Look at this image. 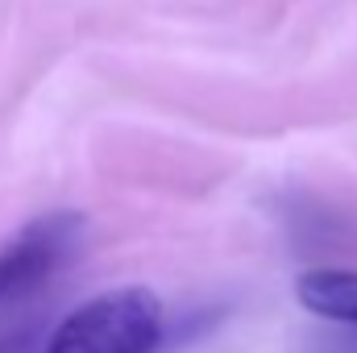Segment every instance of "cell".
Listing matches in <instances>:
<instances>
[{
  "label": "cell",
  "mask_w": 357,
  "mask_h": 353,
  "mask_svg": "<svg viewBox=\"0 0 357 353\" xmlns=\"http://www.w3.org/2000/svg\"><path fill=\"white\" fill-rule=\"evenodd\" d=\"M162 341V299L150 287H116L79 303L42 353H154Z\"/></svg>",
  "instance_id": "obj_1"
},
{
  "label": "cell",
  "mask_w": 357,
  "mask_h": 353,
  "mask_svg": "<svg viewBox=\"0 0 357 353\" xmlns=\"http://www.w3.org/2000/svg\"><path fill=\"white\" fill-rule=\"evenodd\" d=\"M79 233H84V220L75 212H50V216L33 220L29 229H21L0 250V299L25 295L38 283H46L71 258Z\"/></svg>",
  "instance_id": "obj_2"
},
{
  "label": "cell",
  "mask_w": 357,
  "mask_h": 353,
  "mask_svg": "<svg viewBox=\"0 0 357 353\" xmlns=\"http://www.w3.org/2000/svg\"><path fill=\"white\" fill-rule=\"evenodd\" d=\"M295 295L324 320L357 324V270H307L295 283Z\"/></svg>",
  "instance_id": "obj_3"
}]
</instances>
